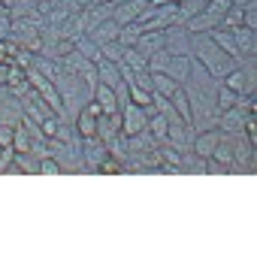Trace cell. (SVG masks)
I'll list each match as a JSON object with an SVG mask.
<instances>
[{"label":"cell","mask_w":257,"mask_h":257,"mask_svg":"<svg viewBox=\"0 0 257 257\" xmlns=\"http://www.w3.org/2000/svg\"><path fill=\"white\" fill-rule=\"evenodd\" d=\"M88 4H91V0H76V7H79V10H85Z\"/></svg>","instance_id":"obj_33"},{"label":"cell","mask_w":257,"mask_h":257,"mask_svg":"<svg viewBox=\"0 0 257 257\" xmlns=\"http://www.w3.org/2000/svg\"><path fill=\"white\" fill-rule=\"evenodd\" d=\"M233 4H230V0H209V4H206V10L203 13H209V16H215V19H221L227 10H230Z\"/></svg>","instance_id":"obj_26"},{"label":"cell","mask_w":257,"mask_h":257,"mask_svg":"<svg viewBox=\"0 0 257 257\" xmlns=\"http://www.w3.org/2000/svg\"><path fill=\"white\" fill-rule=\"evenodd\" d=\"M19 4V0H0V7H4V10H10V7H16Z\"/></svg>","instance_id":"obj_32"},{"label":"cell","mask_w":257,"mask_h":257,"mask_svg":"<svg viewBox=\"0 0 257 257\" xmlns=\"http://www.w3.org/2000/svg\"><path fill=\"white\" fill-rule=\"evenodd\" d=\"M242 109H224V112H218V127H221V131L224 134H239L242 131Z\"/></svg>","instance_id":"obj_9"},{"label":"cell","mask_w":257,"mask_h":257,"mask_svg":"<svg viewBox=\"0 0 257 257\" xmlns=\"http://www.w3.org/2000/svg\"><path fill=\"white\" fill-rule=\"evenodd\" d=\"M76 52H79L85 61H94V64L103 58V55H100V46H97V43H91L88 37H79V40H76Z\"/></svg>","instance_id":"obj_20"},{"label":"cell","mask_w":257,"mask_h":257,"mask_svg":"<svg viewBox=\"0 0 257 257\" xmlns=\"http://www.w3.org/2000/svg\"><path fill=\"white\" fill-rule=\"evenodd\" d=\"M124 52H127V46H121L118 40H112V43H103V46H100V55H103V61H112V64H121Z\"/></svg>","instance_id":"obj_22"},{"label":"cell","mask_w":257,"mask_h":257,"mask_svg":"<svg viewBox=\"0 0 257 257\" xmlns=\"http://www.w3.org/2000/svg\"><path fill=\"white\" fill-rule=\"evenodd\" d=\"M146 61L158 52V49H164V31H152V34H140V40H137V46H134Z\"/></svg>","instance_id":"obj_7"},{"label":"cell","mask_w":257,"mask_h":257,"mask_svg":"<svg viewBox=\"0 0 257 257\" xmlns=\"http://www.w3.org/2000/svg\"><path fill=\"white\" fill-rule=\"evenodd\" d=\"M170 58H173V55H170L167 49H158V52H155V55L146 61V70H149V73H167V67H170Z\"/></svg>","instance_id":"obj_21"},{"label":"cell","mask_w":257,"mask_h":257,"mask_svg":"<svg viewBox=\"0 0 257 257\" xmlns=\"http://www.w3.org/2000/svg\"><path fill=\"white\" fill-rule=\"evenodd\" d=\"M121 61H124V64H127V67H131V70H134V73H140V70H146V58H143V55H140V52H137V49H127V52H124V58H121Z\"/></svg>","instance_id":"obj_25"},{"label":"cell","mask_w":257,"mask_h":257,"mask_svg":"<svg viewBox=\"0 0 257 257\" xmlns=\"http://www.w3.org/2000/svg\"><path fill=\"white\" fill-rule=\"evenodd\" d=\"M230 34H233V40H236V49H242L245 58H254V49H257V43H254V31H248V28H233ZM242 52H239V55H242Z\"/></svg>","instance_id":"obj_11"},{"label":"cell","mask_w":257,"mask_h":257,"mask_svg":"<svg viewBox=\"0 0 257 257\" xmlns=\"http://www.w3.org/2000/svg\"><path fill=\"white\" fill-rule=\"evenodd\" d=\"M94 97H97V106L103 109V115H112V112H121L118 103H115V91L106 88V85H97L94 88Z\"/></svg>","instance_id":"obj_14"},{"label":"cell","mask_w":257,"mask_h":257,"mask_svg":"<svg viewBox=\"0 0 257 257\" xmlns=\"http://www.w3.org/2000/svg\"><path fill=\"white\" fill-rule=\"evenodd\" d=\"M242 22H245V28H248V31H254V28H257V13H254V4H251V7H245Z\"/></svg>","instance_id":"obj_29"},{"label":"cell","mask_w":257,"mask_h":257,"mask_svg":"<svg viewBox=\"0 0 257 257\" xmlns=\"http://www.w3.org/2000/svg\"><path fill=\"white\" fill-rule=\"evenodd\" d=\"M25 121V106H22V97L10 88V85H0V124L7 127H16Z\"/></svg>","instance_id":"obj_2"},{"label":"cell","mask_w":257,"mask_h":257,"mask_svg":"<svg viewBox=\"0 0 257 257\" xmlns=\"http://www.w3.org/2000/svg\"><path fill=\"white\" fill-rule=\"evenodd\" d=\"M103 115V109L97 106V100H91L82 112H79V118H76V131H79V137L82 140H94L97 137V118Z\"/></svg>","instance_id":"obj_4"},{"label":"cell","mask_w":257,"mask_h":257,"mask_svg":"<svg viewBox=\"0 0 257 257\" xmlns=\"http://www.w3.org/2000/svg\"><path fill=\"white\" fill-rule=\"evenodd\" d=\"M176 88H179V82H173L167 73H152V91H155V94H164V97H170Z\"/></svg>","instance_id":"obj_19"},{"label":"cell","mask_w":257,"mask_h":257,"mask_svg":"<svg viewBox=\"0 0 257 257\" xmlns=\"http://www.w3.org/2000/svg\"><path fill=\"white\" fill-rule=\"evenodd\" d=\"M149 4H155V7H167V4H179V0H149Z\"/></svg>","instance_id":"obj_31"},{"label":"cell","mask_w":257,"mask_h":257,"mask_svg":"<svg viewBox=\"0 0 257 257\" xmlns=\"http://www.w3.org/2000/svg\"><path fill=\"white\" fill-rule=\"evenodd\" d=\"M218 149V131H203L200 137H194V155H200L203 161L212 158Z\"/></svg>","instance_id":"obj_8"},{"label":"cell","mask_w":257,"mask_h":257,"mask_svg":"<svg viewBox=\"0 0 257 257\" xmlns=\"http://www.w3.org/2000/svg\"><path fill=\"white\" fill-rule=\"evenodd\" d=\"M13 149H16V155H31L34 152V140L28 134V124L25 121L16 127V134H13Z\"/></svg>","instance_id":"obj_16"},{"label":"cell","mask_w":257,"mask_h":257,"mask_svg":"<svg viewBox=\"0 0 257 257\" xmlns=\"http://www.w3.org/2000/svg\"><path fill=\"white\" fill-rule=\"evenodd\" d=\"M100 4H109V0H91V4H88V7H100Z\"/></svg>","instance_id":"obj_34"},{"label":"cell","mask_w":257,"mask_h":257,"mask_svg":"<svg viewBox=\"0 0 257 257\" xmlns=\"http://www.w3.org/2000/svg\"><path fill=\"white\" fill-rule=\"evenodd\" d=\"M0 13H7V10H4V7H0Z\"/></svg>","instance_id":"obj_36"},{"label":"cell","mask_w":257,"mask_h":257,"mask_svg":"<svg viewBox=\"0 0 257 257\" xmlns=\"http://www.w3.org/2000/svg\"><path fill=\"white\" fill-rule=\"evenodd\" d=\"M13 37V22L7 13H0V40H10Z\"/></svg>","instance_id":"obj_28"},{"label":"cell","mask_w":257,"mask_h":257,"mask_svg":"<svg viewBox=\"0 0 257 257\" xmlns=\"http://www.w3.org/2000/svg\"><path fill=\"white\" fill-rule=\"evenodd\" d=\"M109 4H115V7H121V4H127V0H109Z\"/></svg>","instance_id":"obj_35"},{"label":"cell","mask_w":257,"mask_h":257,"mask_svg":"<svg viewBox=\"0 0 257 257\" xmlns=\"http://www.w3.org/2000/svg\"><path fill=\"white\" fill-rule=\"evenodd\" d=\"M197 58L203 61L206 73L215 76V79H224V76L233 70V58L224 55V52L209 40V34H197Z\"/></svg>","instance_id":"obj_1"},{"label":"cell","mask_w":257,"mask_h":257,"mask_svg":"<svg viewBox=\"0 0 257 257\" xmlns=\"http://www.w3.org/2000/svg\"><path fill=\"white\" fill-rule=\"evenodd\" d=\"M170 97H173V109L182 115V121H185V124H194V112H191V100H188L185 88H176Z\"/></svg>","instance_id":"obj_15"},{"label":"cell","mask_w":257,"mask_h":257,"mask_svg":"<svg viewBox=\"0 0 257 257\" xmlns=\"http://www.w3.org/2000/svg\"><path fill=\"white\" fill-rule=\"evenodd\" d=\"M230 4H233L236 10H245V7H251V4H254V0H230Z\"/></svg>","instance_id":"obj_30"},{"label":"cell","mask_w":257,"mask_h":257,"mask_svg":"<svg viewBox=\"0 0 257 257\" xmlns=\"http://www.w3.org/2000/svg\"><path fill=\"white\" fill-rule=\"evenodd\" d=\"M40 173H46V176H58V173H64V170H61V164H58L55 158L46 155V158L40 161Z\"/></svg>","instance_id":"obj_27"},{"label":"cell","mask_w":257,"mask_h":257,"mask_svg":"<svg viewBox=\"0 0 257 257\" xmlns=\"http://www.w3.org/2000/svg\"><path fill=\"white\" fill-rule=\"evenodd\" d=\"M188 67H191V58H188V55H182V58L173 55V58H170V67H167V76L182 85V82L188 79Z\"/></svg>","instance_id":"obj_17"},{"label":"cell","mask_w":257,"mask_h":257,"mask_svg":"<svg viewBox=\"0 0 257 257\" xmlns=\"http://www.w3.org/2000/svg\"><path fill=\"white\" fill-rule=\"evenodd\" d=\"M85 155H88V164L91 167H100L106 161V149H103V140H85Z\"/></svg>","instance_id":"obj_18"},{"label":"cell","mask_w":257,"mask_h":257,"mask_svg":"<svg viewBox=\"0 0 257 257\" xmlns=\"http://www.w3.org/2000/svg\"><path fill=\"white\" fill-rule=\"evenodd\" d=\"M218 25H221V19L209 16V13H200V16H194V19L188 22V31L197 37V34H209V31H215Z\"/></svg>","instance_id":"obj_13"},{"label":"cell","mask_w":257,"mask_h":257,"mask_svg":"<svg viewBox=\"0 0 257 257\" xmlns=\"http://www.w3.org/2000/svg\"><path fill=\"white\" fill-rule=\"evenodd\" d=\"M97 67H100V79H97V85H106V88H115L118 82H121V70H118V64H112V61H97Z\"/></svg>","instance_id":"obj_12"},{"label":"cell","mask_w":257,"mask_h":257,"mask_svg":"<svg viewBox=\"0 0 257 257\" xmlns=\"http://www.w3.org/2000/svg\"><path fill=\"white\" fill-rule=\"evenodd\" d=\"M118 131H121V112H112V115H100L97 118V140L109 143V140H115Z\"/></svg>","instance_id":"obj_6"},{"label":"cell","mask_w":257,"mask_h":257,"mask_svg":"<svg viewBox=\"0 0 257 257\" xmlns=\"http://www.w3.org/2000/svg\"><path fill=\"white\" fill-rule=\"evenodd\" d=\"M233 106H236V91H230L227 85L218 88V94H215V109L224 112V109H233Z\"/></svg>","instance_id":"obj_24"},{"label":"cell","mask_w":257,"mask_h":257,"mask_svg":"<svg viewBox=\"0 0 257 257\" xmlns=\"http://www.w3.org/2000/svg\"><path fill=\"white\" fill-rule=\"evenodd\" d=\"M209 40H212V43H215L224 55H230L233 61H236V58H242V55H239V49H236V40H233V34H230V31H218V28H215V31H209Z\"/></svg>","instance_id":"obj_10"},{"label":"cell","mask_w":257,"mask_h":257,"mask_svg":"<svg viewBox=\"0 0 257 257\" xmlns=\"http://www.w3.org/2000/svg\"><path fill=\"white\" fill-rule=\"evenodd\" d=\"M118 34H121V28L109 19V22H100V25H91L88 28V40L91 43H97V46H103V43H112V40H118Z\"/></svg>","instance_id":"obj_5"},{"label":"cell","mask_w":257,"mask_h":257,"mask_svg":"<svg viewBox=\"0 0 257 257\" xmlns=\"http://www.w3.org/2000/svg\"><path fill=\"white\" fill-rule=\"evenodd\" d=\"M146 127H149V112H146L143 106L127 103V106L121 109V134H124V140H127V137H137L140 131H146Z\"/></svg>","instance_id":"obj_3"},{"label":"cell","mask_w":257,"mask_h":257,"mask_svg":"<svg viewBox=\"0 0 257 257\" xmlns=\"http://www.w3.org/2000/svg\"><path fill=\"white\" fill-rule=\"evenodd\" d=\"M127 91H131V103L134 106H143V109H149L152 100H155V91H146L140 85H127Z\"/></svg>","instance_id":"obj_23"}]
</instances>
